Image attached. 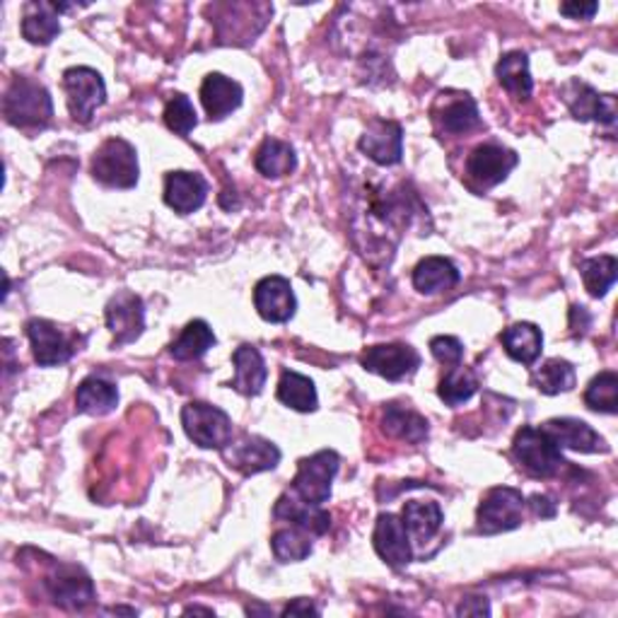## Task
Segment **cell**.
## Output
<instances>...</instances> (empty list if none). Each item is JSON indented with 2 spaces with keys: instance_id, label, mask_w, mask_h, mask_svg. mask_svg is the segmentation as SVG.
I'll return each instance as SVG.
<instances>
[{
  "instance_id": "4316f807",
  "label": "cell",
  "mask_w": 618,
  "mask_h": 618,
  "mask_svg": "<svg viewBox=\"0 0 618 618\" xmlns=\"http://www.w3.org/2000/svg\"><path fill=\"white\" fill-rule=\"evenodd\" d=\"M254 168L259 170V174H264L266 180H283V176L293 174L297 168L295 148L290 142L268 136L254 154Z\"/></svg>"
},
{
  "instance_id": "8d00e7d4",
  "label": "cell",
  "mask_w": 618,
  "mask_h": 618,
  "mask_svg": "<svg viewBox=\"0 0 618 618\" xmlns=\"http://www.w3.org/2000/svg\"><path fill=\"white\" fill-rule=\"evenodd\" d=\"M271 549L281 563H300L312 553V534H307L297 527L278 529L271 537Z\"/></svg>"
},
{
  "instance_id": "6da1fadb",
  "label": "cell",
  "mask_w": 618,
  "mask_h": 618,
  "mask_svg": "<svg viewBox=\"0 0 618 618\" xmlns=\"http://www.w3.org/2000/svg\"><path fill=\"white\" fill-rule=\"evenodd\" d=\"M3 116L18 128H46L54 118L49 90L32 78H15L5 90Z\"/></svg>"
},
{
  "instance_id": "52a82bcc",
  "label": "cell",
  "mask_w": 618,
  "mask_h": 618,
  "mask_svg": "<svg viewBox=\"0 0 618 618\" xmlns=\"http://www.w3.org/2000/svg\"><path fill=\"white\" fill-rule=\"evenodd\" d=\"M68 112L80 124H90L94 112L106 102V85L94 68L76 66L64 73Z\"/></svg>"
},
{
  "instance_id": "4dcf8cb0",
  "label": "cell",
  "mask_w": 618,
  "mask_h": 618,
  "mask_svg": "<svg viewBox=\"0 0 618 618\" xmlns=\"http://www.w3.org/2000/svg\"><path fill=\"white\" fill-rule=\"evenodd\" d=\"M213 346H216V334H213V329L204 322V319H194V322H188L182 329V334L176 336V341L170 346V355L174 360L188 363L204 358Z\"/></svg>"
},
{
  "instance_id": "d590c367",
  "label": "cell",
  "mask_w": 618,
  "mask_h": 618,
  "mask_svg": "<svg viewBox=\"0 0 618 618\" xmlns=\"http://www.w3.org/2000/svg\"><path fill=\"white\" fill-rule=\"evenodd\" d=\"M479 389V379L471 370L461 365L449 367V373L439 379V387H437V394L443 399L447 407H461V403H467L473 394H477Z\"/></svg>"
},
{
  "instance_id": "d4e9b609",
  "label": "cell",
  "mask_w": 618,
  "mask_h": 618,
  "mask_svg": "<svg viewBox=\"0 0 618 618\" xmlns=\"http://www.w3.org/2000/svg\"><path fill=\"white\" fill-rule=\"evenodd\" d=\"M459 268L445 256H427L413 268V288L421 295H439L459 283Z\"/></svg>"
},
{
  "instance_id": "7a4b0ae2",
  "label": "cell",
  "mask_w": 618,
  "mask_h": 618,
  "mask_svg": "<svg viewBox=\"0 0 618 618\" xmlns=\"http://www.w3.org/2000/svg\"><path fill=\"white\" fill-rule=\"evenodd\" d=\"M513 455L519 461V467L531 473L534 479H553L568 464L556 439L543 427L531 425L517 431L513 439Z\"/></svg>"
},
{
  "instance_id": "7bdbcfd3",
  "label": "cell",
  "mask_w": 618,
  "mask_h": 618,
  "mask_svg": "<svg viewBox=\"0 0 618 618\" xmlns=\"http://www.w3.org/2000/svg\"><path fill=\"white\" fill-rule=\"evenodd\" d=\"M529 507L534 510V515H537V517H553L556 515V503L546 495H531Z\"/></svg>"
},
{
  "instance_id": "8fae6325",
  "label": "cell",
  "mask_w": 618,
  "mask_h": 618,
  "mask_svg": "<svg viewBox=\"0 0 618 618\" xmlns=\"http://www.w3.org/2000/svg\"><path fill=\"white\" fill-rule=\"evenodd\" d=\"M54 604L68 611H82L94 602V585L88 573L76 565H56L44 580Z\"/></svg>"
},
{
  "instance_id": "9c48e42d",
  "label": "cell",
  "mask_w": 618,
  "mask_h": 618,
  "mask_svg": "<svg viewBox=\"0 0 618 618\" xmlns=\"http://www.w3.org/2000/svg\"><path fill=\"white\" fill-rule=\"evenodd\" d=\"M25 331L32 343L34 360H37L42 367L64 365L80 351L78 339L73 334H68V331L58 329L54 322H49V319H30Z\"/></svg>"
},
{
  "instance_id": "83f0119b",
  "label": "cell",
  "mask_w": 618,
  "mask_h": 618,
  "mask_svg": "<svg viewBox=\"0 0 618 618\" xmlns=\"http://www.w3.org/2000/svg\"><path fill=\"white\" fill-rule=\"evenodd\" d=\"M382 427L389 437L403 439V443L421 445L427 437V421L419 411H413L409 407H399V403H389L382 415Z\"/></svg>"
},
{
  "instance_id": "60d3db41",
  "label": "cell",
  "mask_w": 618,
  "mask_h": 618,
  "mask_svg": "<svg viewBox=\"0 0 618 618\" xmlns=\"http://www.w3.org/2000/svg\"><path fill=\"white\" fill-rule=\"evenodd\" d=\"M457 616H491V604L485 597L461 599L457 606Z\"/></svg>"
},
{
  "instance_id": "7402d4cb",
  "label": "cell",
  "mask_w": 618,
  "mask_h": 618,
  "mask_svg": "<svg viewBox=\"0 0 618 618\" xmlns=\"http://www.w3.org/2000/svg\"><path fill=\"white\" fill-rule=\"evenodd\" d=\"M66 10H70V5L66 3H39V0L27 3L25 18H22V37L30 44H52L61 34L58 13H66Z\"/></svg>"
},
{
  "instance_id": "2e32d148",
  "label": "cell",
  "mask_w": 618,
  "mask_h": 618,
  "mask_svg": "<svg viewBox=\"0 0 618 618\" xmlns=\"http://www.w3.org/2000/svg\"><path fill=\"white\" fill-rule=\"evenodd\" d=\"M254 307L259 317L271 324H285L295 317L297 300L293 285L283 276H266L254 288Z\"/></svg>"
},
{
  "instance_id": "7c38bea8",
  "label": "cell",
  "mask_w": 618,
  "mask_h": 618,
  "mask_svg": "<svg viewBox=\"0 0 618 618\" xmlns=\"http://www.w3.org/2000/svg\"><path fill=\"white\" fill-rule=\"evenodd\" d=\"M360 365L367 373H375L389 382L411 377L421 367V355L409 343H382L363 353Z\"/></svg>"
},
{
  "instance_id": "ba28073f",
  "label": "cell",
  "mask_w": 618,
  "mask_h": 618,
  "mask_svg": "<svg viewBox=\"0 0 618 618\" xmlns=\"http://www.w3.org/2000/svg\"><path fill=\"white\" fill-rule=\"evenodd\" d=\"M517 152L497 146V142H483L473 148L467 158V180L473 188L485 192L507 180V174L517 168Z\"/></svg>"
},
{
  "instance_id": "d6a6232c",
  "label": "cell",
  "mask_w": 618,
  "mask_h": 618,
  "mask_svg": "<svg viewBox=\"0 0 618 618\" xmlns=\"http://www.w3.org/2000/svg\"><path fill=\"white\" fill-rule=\"evenodd\" d=\"M278 401L285 403L288 409L300 411V413H312L319 407L314 382L309 377L295 373V370H285L281 375Z\"/></svg>"
},
{
  "instance_id": "ac0fdd59",
  "label": "cell",
  "mask_w": 618,
  "mask_h": 618,
  "mask_svg": "<svg viewBox=\"0 0 618 618\" xmlns=\"http://www.w3.org/2000/svg\"><path fill=\"white\" fill-rule=\"evenodd\" d=\"M208 198V182L198 172L176 170L164 176V204L180 216L198 210Z\"/></svg>"
},
{
  "instance_id": "b9f144b4",
  "label": "cell",
  "mask_w": 618,
  "mask_h": 618,
  "mask_svg": "<svg viewBox=\"0 0 618 618\" xmlns=\"http://www.w3.org/2000/svg\"><path fill=\"white\" fill-rule=\"evenodd\" d=\"M599 5L597 3H563L561 13L570 20H592L597 15Z\"/></svg>"
},
{
  "instance_id": "f35d334b",
  "label": "cell",
  "mask_w": 618,
  "mask_h": 618,
  "mask_svg": "<svg viewBox=\"0 0 618 618\" xmlns=\"http://www.w3.org/2000/svg\"><path fill=\"white\" fill-rule=\"evenodd\" d=\"M164 124H168V128L180 136H188L196 128L198 124L196 110L186 94L182 92L172 94V100L168 102V106H164Z\"/></svg>"
},
{
  "instance_id": "277c9868",
  "label": "cell",
  "mask_w": 618,
  "mask_h": 618,
  "mask_svg": "<svg viewBox=\"0 0 618 618\" xmlns=\"http://www.w3.org/2000/svg\"><path fill=\"white\" fill-rule=\"evenodd\" d=\"M182 425L194 445L204 449H225L232 443V421L222 409L206 401H188L182 409Z\"/></svg>"
},
{
  "instance_id": "e575fe53",
  "label": "cell",
  "mask_w": 618,
  "mask_h": 618,
  "mask_svg": "<svg viewBox=\"0 0 618 618\" xmlns=\"http://www.w3.org/2000/svg\"><path fill=\"white\" fill-rule=\"evenodd\" d=\"M534 387H537L546 397H556V394H563V391H570L575 387L573 363H568L563 358L546 360L539 370L534 373Z\"/></svg>"
},
{
  "instance_id": "44dd1931",
  "label": "cell",
  "mask_w": 618,
  "mask_h": 618,
  "mask_svg": "<svg viewBox=\"0 0 618 618\" xmlns=\"http://www.w3.org/2000/svg\"><path fill=\"white\" fill-rule=\"evenodd\" d=\"M242 98L244 90L240 82L222 73H208L201 85V102H204L210 122H222L242 104Z\"/></svg>"
},
{
  "instance_id": "1f68e13d",
  "label": "cell",
  "mask_w": 618,
  "mask_h": 618,
  "mask_svg": "<svg viewBox=\"0 0 618 618\" xmlns=\"http://www.w3.org/2000/svg\"><path fill=\"white\" fill-rule=\"evenodd\" d=\"M116 403H118L116 385L106 382L102 377L82 379L76 391V407L80 413L106 415L116 409Z\"/></svg>"
},
{
  "instance_id": "ee69618b",
  "label": "cell",
  "mask_w": 618,
  "mask_h": 618,
  "mask_svg": "<svg viewBox=\"0 0 618 618\" xmlns=\"http://www.w3.org/2000/svg\"><path fill=\"white\" fill-rule=\"evenodd\" d=\"M297 614H302V616L314 614V616H319V609L309 599H295L293 604H288L283 609V616H297Z\"/></svg>"
},
{
  "instance_id": "ffe728a7",
  "label": "cell",
  "mask_w": 618,
  "mask_h": 618,
  "mask_svg": "<svg viewBox=\"0 0 618 618\" xmlns=\"http://www.w3.org/2000/svg\"><path fill=\"white\" fill-rule=\"evenodd\" d=\"M543 431L549 433L556 445L561 449H573V451H585V455H594V451H606L604 437L594 431L592 425L577 419H551L543 423Z\"/></svg>"
},
{
  "instance_id": "f6af8a7d",
  "label": "cell",
  "mask_w": 618,
  "mask_h": 618,
  "mask_svg": "<svg viewBox=\"0 0 618 618\" xmlns=\"http://www.w3.org/2000/svg\"><path fill=\"white\" fill-rule=\"evenodd\" d=\"M186 614H208V616H213V609H201V606H188Z\"/></svg>"
},
{
  "instance_id": "d6986e66",
  "label": "cell",
  "mask_w": 618,
  "mask_h": 618,
  "mask_svg": "<svg viewBox=\"0 0 618 618\" xmlns=\"http://www.w3.org/2000/svg\"><path fill=\"white\" fill-rule=\"evenodd\" d=\"M273 517L293 522L297 529L312 534V537H322V534H327L331 527V515L327 510H322V505L307 503L293 491L283 493L278 497L276 507H273Z\"/></svg>"
},
{
  "instance_id": "5b68a950",
  "label": "cell",
  "mask_w": 618,
  "mask_h": 618,
  "mask_svg": "<svg viewBox=\"0 0 618 618\" xmlns=\"http://www.w3.org/2000/svg\"><path fill=\"white\" fill-rule=\"evenodd\" d=\"M525 507L527 497L522 495V491L510 489V485H497V489H491L483 495L477 510V527L485 537L513 531L525 522Z\"/></svg>"
},
{
  "instance_id": "74e56055",
  "label": "cell",
  "mask_w": 618,
  "mask_h": 618,
  "mask_svg": "<svg viewBox=\"0 0 618 618\" xmlns=\"http://www.w3.org/2000/svg\"><path fill=\"white\" fill-rule=\"evenodd\" d=\"M585 403L592 411L614 415L618 411V375L604 370L594 377L585 389Z\"/></svg>"
},
{
  "instance_id": "4fadbf2b",
  "label": "cell",
  "mask_w": 618,
  "mask_h": 618,
  "mask_svg": "<svg viewBox=\"0 0 618 618\" xmlns=\"http://www.w3.org/2000/svg\"><path fill=\"white\" fill-rule=\"evenodd\" d=\"M106 329L112 331L114 346H126L140 339L142 329H146V307L142 300L130 290L116 293L110 305H106Z\"/></svg>"
},
{
  "instance_id": "f546056e",
  "label": "cell",
  "mask_w": 618,
  "mask_h": 618,
  "mask_svg": "<svg viewBox=\"0 0 618 618\" xmlns=\"http://www.w3.org/2000/svg\"><path fill=\"white\" fill-rule=\"evenodd\" d=\"M497 82L513 94L515 100H529L534 80L529 73V58L525 52H507L495 66Z\"/></svg>"
},
{
  "instance_id": "484cf974",
  "label": "cell",
  "mask_w": 618,
  "mask_h": 618,
  "mask_svg": "<svg viewBox=\"0 0 618 618\" xmlns=\"http://www.w3.org/2000/svg\"><path fill=\"white\" fill-rule=\"evenodd\" d=\"M501 343H503L505 353L515 363L534 365L539 360V355L543 351V334H541V329L537 324L519 322V324H513V327L503 331Z\"/></svg>"
},
{
  "instance_id": "3957f363",
  "label": "cell",
  "mask_w": 618,
  "mask_h": 618,
  "mask_svg": "<svg viewBox=\"0 0 618 618\" xmlns=\"http://www.w3.org/2000/svg\"><path fill=\"white\" fill-rule=\"evenodd\" d=\"M92 180L110 188H134L140 180L138 152L124 138H110L98 148L90 164Z\"/></svg>"
},
{
  "instance_id": "836d02e7",
  "label": "cell",
  "mask_w": 618,
  "mask_h": 618,
  "mask_svg": "<svg viewBox=\"0 0 618 618\" xmlns=\"http://www.w3.org/2000/svg\"><path fill=\"white\" fill-rule=\"evenodd\" d=\"M580 276L592 297H604L614 288L618 278V261L611 254L585 259L580 264Z\"/></svg>"
},
{
  "instance_id": "cb8c5ba5",
  "label": "cell",
  "mask_w": 618,
  "mask_h": 618,
  "mask_svg": "<svg viewBox=\"0 0 618 618\" xmlns=\"http://www.w3.org/2000/svg\"><path fill=\"white\" fill-rule=\"evenodd\" d=\"M443 110H439L437 122L443 126L447 134H469L477 126H481L479 106L473 102L471 94L467 92H447V98L443 94Z\"/></svg>"
},
{
  "instance_id": "5bb4252c",
  "label": "cell",
  "mask_w": 618,
  "mask_h": 618,
  "mask_svg": "<svg viewBox=\"0 0 618 618\" xmlns=\"http://www.w3.org/2000/svg\"><path fill=\"white\" fill-rule=\"evenodd\" d=\"M225 459L232 469L242 471L244 477H254L261 471H271L278 467L281 461V449L266 437L259 435H242L237 443H230L222 449Z\"/></svg>"
},
{
  "instance_id": "e0dca14e",
  "label": "cell",
  "mask_w": 618,
  "mask_h": 618,
  "mask_svg": "<svg viewBox=\"0 0 618 618\" xmlns=\"http://www.w3.org/2000/svg\"><path fill=\"white\" fill-rule=\"evenodd\" d=\"M373 543H375V551L377 556L382 558V561L391 568H401L411 563V537H409V529L403 525V519L385 513L377 517V525H375V534H373Z\"/></svg>"
},
{
  "instance_id": "9a60e30c",
  "label": "cell",
  "mask_w": 618,
  "mask_h": 618,
  "mask_svg": "<svg viewBox=\"0 0 618 618\" xmlns=\"http://www.w3.org/2000/svg\"><path fill=\"white\" fill-rule=\"evenodd\" d=\"M358 148L379 168H394L403 158V130L389 118H373L358 140Z\"/></svg>"
},
{
  "instance_id": "ab89813d",
  "label": "cell",
  "mask_w": 618,
  "mask_h": 618,
  "mask_svg": "<svg viewBox=\"0 0 618 618\" xmlns=\"http://www.w3.org/2000/svg\"><path fill=\"white\" fill-rule=\"evenodd\" d=\"M431 353L437 363L443 365H461L464 358V343L457 336H435L431 339Z\"/></svg>"
},
{
  "instance_id": "f1b7e54d",
  "label": "cell",
  "mask_w": 618,
  "mask_h": 618,
  "mask_svg": "<svg viewBox=\"0 0 618 618\" xmlns=\"http://www.w3.org/2000/svg\"><path fill=\"white\" fill-rule=\"evenodd\" d=\"M401 519L409 529V537H413L419 543H425L435 537L439 527H443L445 515L443 507H439L435 501H409L403 505Z\"/></svg>"
},
{
  "instance_id": "603a6c76",
  "label": "cell",
  "mask_w": 618,
  "mask_h": 618,
  "mask_svg": "<svg viewBox=\"0 0 618 618\" xmlns=\"http://www.w3.org/2000/svg\"><path fill=\"white\" fill-rule=\"evenodd\" d=\"M232 363H234V377L228 387L240 391L244 397H259L268 379V367L264 358H261L259 348L244 343V346L232 353Z\"/></svg>"
},
{
  "instance_id": "30bf717a",
  "label": "cell",
  "mask_w": 618,
  "mask_h": 618,
  "mask_svg": "<svg viewBox=\"0 0 618 618\" xmlns=\"http://www.w3.org/2000/svg\"><path fill=\"white\" fill-rule=\"evenodd\" d=\"M561 98L577 122H597L602 126L616 124L614 94H599L597 90L590 88L587 82L573 78L561 88Z\"/></svg>"
},
{
  "instance_id": "8992f818",
  "label": "cell",
  "mask_w": 618,
  "mask_h": 618,
  "mask_svg": "<svg viewBox=\"0 0 618 618\" xmlns=\"http://www.w3.org/2000/svg\"><path fill=\"white\" fill-rule=\"evenodd\" d=\"M341 467V457L334 449H322L317 455L297 464L293 479V493L312 505H324L331 497V483H334Z\"/></svg>"
}]
</instances>
